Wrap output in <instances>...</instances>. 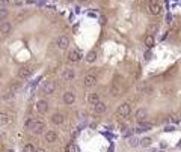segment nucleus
<instances>
[{
    "label": "nucleus",
    "instance_id": "f257e3e1",
    "mask_svg": "<svg viewBox=\"0 0 181 152\" xmlns=\"http://www.w3.org/2000/svg\"><path fill=\"white\" fill-rule=\"evenodd\" d=\"M130 113H131V104H130V102H122V104L116 109V116H118V118H121V119L128 118Z\"/></svg>",
    "mask_w": 181,
    "mask_h": 152
},
{
    "label": "nucleus",
    "instance_id": "f03ea898",
    "mask_svg": "<svg viewBox=\"0 0 181 152\" xmlns=\"http://www.w3.org/2000/svg\"><path fill=\"white\" fill-rule=\"evenodd\" d=\"M41 91H42V93H45V95H51L54 91H56V83L51 82V80H47V82H44V83L41 84Z\"/></svg>",
    "mask_w": 181,
    "mask_h": 152
},
{
    "label": "nucleus",
    "instance_id": "7ed1b4c3",
    "mask_svg": "<svg viewBox=\"0 0 181 152\" xmlns=\"http://www.w3.org/2000/svg\"><path fill=\"white\" fill-rule=\"evenodd\" d=\"M67 60L69 62V63H77L79 60H81V54H80V51L76 50V48H72L68 51V54H67Z\"/></svg>",
    "mask_w": 181,
    "mask_h": 152
},
{
    "label": "nucleus",
    "instance_id": "20e7f679",
    "mask_svg": "<svg viewBox=\"0 0 181 152\" xmlns=\"http://www.w3.org/2000/svg\"><path fill=\"white\" fill-rule=\"evenodd\" d=\"M33 136H39V134H42V132H45V123L42 122V121H36L35 122V125L29 130Z\"/></svg>",
    "mask_w": 181,
    "mask_h": 152
},
{
    "label": "nucleus",
    "instance_id": "39448f33",
    "mask_svg": "<svg viewBox=\"0 0 181 152\" xmlns=\"http://www.w3.org/2000/svg\"><path fill=\"white\" fill-rule=\"evenodd\" d=\"M32 74H33V69H32V66H29V65H24V66H21L20 69H18V73H17V75L20 77V78H23V80L29 78Z\"/></svg>",
    "mask_w": 181,
    "mask_h": 152
},
{
    "label": "nucleus",
    "instance_id": "423d86ee",
    "mask_svg": "<svg viewBox=\"0 0 181 152\" xmlns=\"http://www.w3.org/2000/svg\"><path fill=\"white\" fill-rule=\"evenodd\" d=\"M59 139L58 136V132L56 131H53V130H48V131H45L44 132V140L48 143V145H51V143H56Z\"/></svg>",
    "mask_w": 181,
    "mask_h": 152
},
{
    "label": "nucleus",
    "instance_id": "0eeeda50",
    "mask_svg": "<svg viewBox=\"0 0 181 152\" xmlns=\"http://www.w3.org/2000/svg\"><path fill=\"white\" fill-rule=\"evenodd\" d=\"M35 110L38 112L39 114H44V113H47L48 112V102L45 101V100H38L35 104Z\"/></svg>",
    "mask_w": 181,
    "mask_h": 152
},
{
    "label": "nucleus",
    "instance_id": "6e6552de",
    "mask_svg": "<svg viewBox=\"0 0 181 152\" xmlns=\"http://www.w3.org/2000/svg\"><path fill=\"white\" fill-rule=\"evenodd\" d=\"M83 86L86 89H90V87L97 86V77L94 74H86L85 78H83Z\"/></svg>",
    "mask_w": 181,
    "mask_h": 152
},
{
    "label": "nucleus",
    "instance_id": "1a4fd4ad",
    "mask_svg": "<svg viewBox=\"0 0 181 152\" xmlns=\"http://www.w3.org/2000/svg\"><path fill=\"white\" fill-rule=\"evenodd\" d=\"M56 45H58V48H60V50L68 48V45H69V38L67 36V35H60V36H58V39H56Z\"/></svg>",
    "mask_w": 181,
    "mask_h": 152
},
{
    "label": "nucleus",
    "instance_id": "9d476101",
    "mask_svg": "<svg viewBox=\"0 0 181 152\" xmlns=\"http://www.w3.org/2000/svg\"><path fill=\"white\" fill-rule=\"evenodd\" d=\"M148 11L151 15H160L161 14V6L156 2V0H152V2H149L148 5Z\"/></svg>",
    "mask_w": 181,
    "mask_h": 152
},
{
    "label": "nucleus",
    "instance_id": "9b49d317",
    "mask_svg": "<svg viewBox=\"0 0 181 152\" xmlns=\"http://www.w3.org/2000/svg\"><path fill=\"white\" fill-rule=\"evenodd\" d=\"M62 101L65 105H72L76 102V93L74 92H65L62 96Z\"/></svg>",
    "mask_w": 181,
    "mask_h": 152
},
{
    "label": "nucleus",
    "instance_id": "f8f14e48",
    "mask_svg": "<svg viewBox=\"0 0 181 152\" xmlns=\"http://www.w3.org/2000/svg\"><path fill=\"white\" fill-rule=\"evenodd\" d=\"M50 121H51L53 125H62L63 122H65V116H63L60 112H58V113H53V114H51Z\"/></svg>",
    "mask_w": 181,
    "mask_h": 152
},
{
    "label": "nucleus",
    "instance_id": "ddd939ff",
    "mask_svg": "<svg viewBox=\"0 0 181 152\" xmlns=\"http://www.w3.org/2000/svg\"><path fill=\"white\" fill-rule=\"evenodd\" d=\"M62 78L65 80V82H72V80L76 78V71L71 69V68H67V69L62 73Z\"/></svg>",
    "mask_w": 181,
    "mask_h": 152
},
{
    "label": "nucleus",
    "instance_id": "4468645a",
    "mask_svg": "<svg viewBox=\"0 0 181 152\" xmlns=\"http://www.w3.org/2000/svg\"><path fill=\"white\" fill-rule=\"evenodd\" d=\"M11 30H12V23L11 21L6 20V21L0 23V33H2V35H8Z\"/></svg>",
    "mask_w": 181,
    "mask_h": 152
},
{
    "label": "nucleus",
    "instance_id": "2eb2a0df",
    "mask_svg": "<svg viewBox=\"0 0 181 152\" xmlns=\"http://www.w3.org/2000/svg\"><path fill=\"white\" fill-rule=\"evenodd\" d=\"M106 110H107V104L103 102V101H100L98 104H95V105H94V109H92V112H94L95 114H103Z\"/></svg>",
    "mask_w": 181,
    "mask_h": 152
},
{
    "label": "nucleus",
    "instance_id": "dca6fc26",
    "mask_svg": "<svg viewBox=\"0 0 181 152\" xmlns=\"http://www.w3.org/2000/svg\"><path fill=\"white\" fill-rule=\"evenodd\" d=\"M147 114H148L147 109H138V112H136V114H134V118H136V121H138V122H142V121H145Z\"/></svg>",
    "mask_w": 181,
    "mask_h": 152
},
{
    "label": "nucleus",
    "instance_id": "f3484780",
    "mask_svg": "<svg viewBox=\"0 0 181 152\" xmlns=\"http://www.w3.org/2000/svg\"><path fill=\"white\" fill-rule=\"evenodd\" d=\"M9 122H11V116L5 112H0V127H6Z\"/></svg>",
    "mask_w": 181,
    "mask_h": 152
},
{
    "label": "nucleus",
    "instance_id": "a211bd4d",
    "mask_svg": "<svg viewBox=\"0 0 181 152\" xmlns=\"http://www.w3.org/2000/svg\"><path fill=\"white\" fill-rule=\"evenodd\" d=\"M88 102H89V104H92V105L98 104V102H100V95L95 93V92L89 93V95H88Z\"/></svg>",
    "mask_w": 181,
    "mask_h": 152
},
{
    "label": "nucleus",
    "instance_id": "6ab92c4d",
    "mask_svg": "<svg viewBox=\"0 0 181 152\" xmlns=\"http://www.w3.org/2000/svg\"><path fill=\"white\" fill-rule=\"evenodd\" d=\"M151 127H152L151 123L142 121V122H139V127L136 128V132H143V131H147V130H151Z\"/></svg>",
    "mask_w": 181,
    "mask_h": 152
},
{
    "label": "nucleus",
    "instance_id": "aec40b11",
    "mask_svg": "<svg viewBox=\"0 0 181 152\" xmlns=\"http://www.w3.org/2000/svg\"><path fill=\"white\" fill-rule=\"evenodd\" d=\"M85 60L88 62V63H94V62L97 60V51H89L86 54V57H85Z\"/></svg>",
    "mask_w": 181,
    "mask_h": 152
},
{
    "label": "nucleus",
    "instance_id": "412c9836",
    "mask_svg": "<svg viewBox=\"0 0 181 152\" xmlns=\"http://www.w3.org/2000/svg\"><path fill=\"white\" fill-rule=\"evenodd\" d=\"M109 92H110V95H112L113 98H118V96H121V87H118L116 84H113Z\"/></svg>",
    "mask_w": 181,
    "mask_h": 152
},
{
    "label": "nucleus",
    "instance_id": "4be33fe9",
    "mask_svg": "<svg viewBox=\"0 0 181 152\" xmlns=\"http://www.w3.org/2000/svg\"><path fill=\"white\" fill-rule=\"evenodd\" d=\"M154 44H156V39H154V36H152V35H148V36L145 38V45H147L148 48H152Z\"/></svg>",
    "mask_w": 181,
    "mask_h": 152
},
{
    "label": "nucleus",
    "instance_id": "5701e85b",
    "mask_svg": "<svg viewBox=\"0 0 181 152\" xmlns=\"http://www.w3.org/2000/svg\"><path fill=\"white\" fill-rule=\"evenodd\" d=\"M8 17H9V11L6 9V8H0V23L6 21Z\"/></svg>",
    "mask_w": 181,
    "mask_h": 152
},
{
    "label": "nucleus",
    "instance_id": "b1692460",
    "mask_svg": "<svg viewBox=\"0 0 181 152\" xmlns=\"http://www.w3.org/2000/svg\"><path fill=\"white\" fill-rule=\"evenodd\" d=\"M165 122H169V123L178 125V123H180V118H178V116H175V114H169L168 118H166V121H165Z\"/></svg>",
    "mask_w": 181,
    "mask_h": 152
},
{
    "label": "nucleus",
    "instance_id": "393cba45",
    "mask_svg": "<svg viewBox=\"0 0 181 152\" xmlns=\"http://www.w3.org/2000/svg\"><path fill=\"white\" fill-rule=\"evenodd\" d=\"M23 152H36V148L33 143H26L23 146Z\"/></svg>",
    "mask_w": 181,
    "mask_h": 152
},
{
    "label": "nucleus",
    "instance_id": "a878e982",
    "mask_svg": "<svg viewBox=\"0 0 181 152\" xmlns=\"http://www.w3.org/2000/svg\"><path fill=\"white\" fill-rule=\"evenodd\" d=\"M36 121H38V119H35V118H27L26 119V122H24V127L27 128V130H30L32 127H33V125H35V122Z\"/></svg>",
    "mask_w": 181,
    "mask_h": 152
},
{
    "label": "nucleus",
    "instance_id": "bb28decb",
    "mask_svg": "<svg viewBox=\"0 0 181 152\" xmlns=\"http://www.w3.org/2000/svg\"><path fill=\"white\" fill-rule=\"evenodd\" d=\"M151 142H152L151 137H143V139L140 140V146H142V148H149V146H151Z\"/></svg>",
    "mask_w": 181,
    "mask_h": 152
},
{
    "label": "nucleus",
    "instance_id": "cd10ccee",
    "mask_svg": "<svg viewBox=\"0 0 181 152\" xmlns=\"http://www.w3.org/2000/svg\"><path fill=\"white\" fill-rule=\"evenodd\" d=\"M139 145H140V140L138 137H131L130 139V146L131 148H136V146H139Z\"/></svg>",
    "mask_w": 181,
    "mask_h": 152
},
{
    "label": "nucleus",
    "instance_id": "c85d7f7f",
    "mask_svg": "<svg viewBox=\"0 0 181 152\" xmlns=\"http://www.w3.org/2000/svg\"><path fill=\"white\" fill-rule=\"evenodd\" d=\"M151 56H152V54H151V48H148V50H147V53H145V59L149 60V59H151Z\"/></svg>",
    "mask_w": 181,
    "mask_h": 152
},
{
    "label": "nucleus",
    "instance_id": "c756f323",
    "mask_svg": "<svg viewBox=\"0 0 181 152\" xmlns=\"http://www.w3.org/2000/svg\"><path fill=\"white\" fill-rule=\"evenodd\" d=\"M106 21H107V20H106V17H100V24H101V26H104Z\"/></svg>",
    "mask_w": 181,
    "mask_h": 152
},
{
    "label": "nucleus",
    "instance_id": "7c9ffc66",
    "mask_svg": "<svg viewBox=\"0 0 181 152\" xmlns=\"http://www.w3.org/2000/svg\"><path fill=\"white\" fill-rule=\"evenodd\" d=\"M9 3H11V0H0V5H3V6H6Z\"/></svg>",
    "mask_w": 181,
    "mask_h": 152
},
{
    "label": "nucleus",
    "instance_id": "2f4dec72",
    "mask_svg": "<svg viewBox=\"0 0 181 152\" xmlns=\"http://www.w3.org/2000/svg\"><path fill=\"white\" fill-rule=\"evenodd\" d=\"M160 148H161V149H166V148H168V143H166V142H161V143H160Z\"/></svg>",
    "mask_w": 181,
    "mask_h": 152
},
{
    "label": "nucleus",
    "instance_id": "473e14b6",
    "mask_svg": "<svg viewBox=\"0 0 181 152\" xmlns=\"http://www.w3.org/2000/svg\"><path fill=\"white\" fill-rule=\"evenodd\" d=\"M174 130H175V127H166V128H165L166 132H170V131H174Z\"/></svg>",
    "mask_w": 181,
    "mask_h": 152
},
{
    "label": "nucleus",
    "instance_id": "72a5a7b5",
    "mask_svg": "<svg viewBox=\"0 0 181 152\" xmlns=\"http://www.w3.org/2000/svg\"><path fill=\"white\" fill-rule=\"evenodd\" d=\"M170 20H172V17H170V14H169V15L166 17V21H168V23H170Z\"/></svg>",
    "mask_w": 181,
    "mask_h": 152
},
{
    "label": "nucleus",
    "instance_id": "f704fd0d",
    "mask_svg": "<svg viewBox=\"0 0 181 152\" xmlns=\"http://www.w3.org/2000/svg\"><path fill=\"white\" fill-rule=\"evenodd\" d=\"M36 152H47V151L42 149V148H38V149H36Z\"/></svg>",
    "mask_w": 181,
    "mask_h": 152
},
{
    "label": "nucleus",
    "instance_id": "c9c22d12",
    "mask_svg": "<svg viewBox=\"0 0 181 152\" xmlns=\"http://www.w3.org/2000/svg\"><path fill=\"white\" fill-rule=\"evenodd\" d=\"M79 2H80V3H85V2H88V0H79Z\"/></svg>",
    "mask_w": 181,
    "mask_h": 152
},
{
    "label": "nucleus",
    "instance_id": "e433bc0d",
    "mask_svg": "<svg viewBox=\"0 0 181 152\" xmlns=\"http://www.w3.org/2000/svg\"><path fill=\"white\" fill-rule=\"evenodd\" d=\"M26 2H29V3H32V2H36V0H26Z\"/></svg>",
    "mask_w": 181,
    "mask_h": 152
},
{
    "label": "nucleus",
    "instance_id": "4c0bfd02",
    "mask_svg": "<svg viewBox=\"0 0 181 152\" xmlns=\"http://www.w3.org/2000/svg\"><path fill=\"white\" fill-rule=\"evenodd\" d=\"M178 148H181V140L178 142Z\"/></svg>",
    "mask_w": 181,
    "mask_h": 152
},
{
    "label": "nucleus",
    "instance_id": "58836bf2",
    "mask_svg": "<svg viewBox=\"0 0 181 152\" xmlns=\"http://www.w3.org/2000/svg\"><path fill=\"white\" fill-rule=\"evenodd\" d=\"M67 2H74V0H67Z\"/></svg>",
    "mask_w": 181,
    "mask_h": 152
}]
</instances>
